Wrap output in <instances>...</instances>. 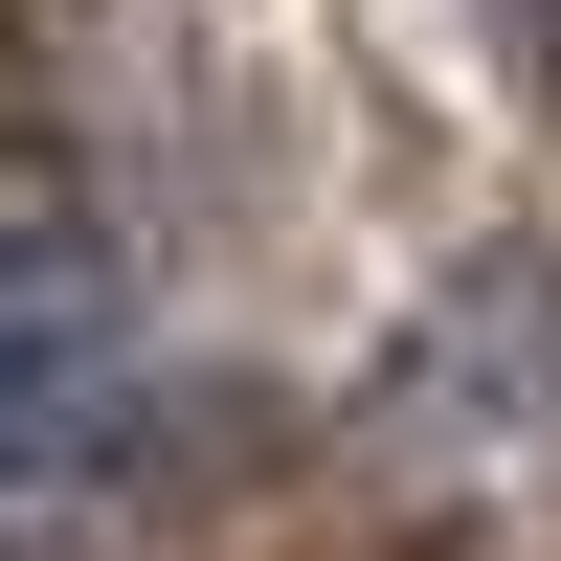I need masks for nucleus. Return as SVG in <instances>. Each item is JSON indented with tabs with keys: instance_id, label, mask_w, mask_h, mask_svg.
<instances>
[{
	"instance_id": "f257e3e1",
	"label": "nucleus",
	"mask_w": 561,
	"mask_h": 561,
	"mask_svg": "<svg viewBox=\"0 0 561 561\" xmlns=\"http://www.w3.org/2000/svg\"><path fill=\"white\" fill-rule=\"evenodd\" d=\"M90 382H113V248L45 180H0V449H45Z\"/></svg>"
}]
</instances>
